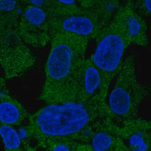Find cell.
Listing matches in <instances>:
<instances>
[{
	"instance_id": "1",
	"label": "cell",
	"mask_w": 151,
	"mask_h": 151,
	"mask_svg": "<svg viewBox=\"0 0 151 151\" xmlns=\"http://www.w3.org/2000/svg\"><path fill=\"white\" fill-rule=\"evenodd\" d=\"M111 116L106 100L97 93L87 102L72 100L50 104L29 114L23 134L37 144L67 140L89 144L97 123Z\"/></svg>"
},
{
	"instance_id": "2",
	"label": "cell",
	"mask_w": 151,
	"mask_h": 151,
	"mask_svg": "<svg viewBox=\"0 0 151 151\" xmlns=\"http://www.w3.org/2000/svg\"><path fill=\"white\" fill-rule=\"evenodd\" d=\"M89 40L72 33L52 35L45 65V81L37 99L48 105L58 93L77 85Z\"/></svg>"
},
{
	"instance_id": "3",
	"label": "cell",
	"mask_w": 151,
	"mask_h": 151,
	"mask_svg": "<svg viewBox=\"0 0 151 151\" xmlns=\"http://www.w3.org/2000/svg\"><path fill=\"white\" fill-rule=\"evenodd\" d=\"M95 40V50L89 58L101 76L102 83L98 94L106 100L111 83L131 43L124 27L113 17L102 29Z\"/></svg>"
},
{
	"instance_id": "4",
	"label": "cell",
	"mask_w": 151,
	"mask_h": 151,
	"mask_svg": "<svg viewBox=\"0 0 151 151\" xmlns=\"http://www.w3.org/2000/svg\"><path fill=\"white\" fill-rule=\"evenodd\" d=\"M137 62L134 52L124 58L109 95L108 105L112 119L119 123L137 118L140 105L150 93V86L138 81Z\"/></svg>"
},
{
	"instance_id": "5",
	"label": "cell",
	"mask_w": 151,
	"mask_h": 151,
	"mask_svg": "<svg viewBox=\"0 0 151 151\" xmlns=\"http://www.w3.org/2000/svg\"><path fill=\"white\" fill-rule=\"evenodd\" d=\"M0 63L6 79L24 76L34 67L36 58L24 41L18 27H1Z\"/></svg>"
},
{
	"instance_id": "6",
	"label": "cell",
	"mask_w": 151,
	"mask_h": 151,
	"mask_svg": "<svg viewBox=\"0 0 151 151\" xmlns=\"http://www.w3.org/2000/svg\"><path fill=\"white\" fill-rule=\"evenodd\" d=\"M51 37L57 32L72 33L95 40L105 24L94 11L83 8L75 13L58 17H49Z\"/></svg>"
},
{
	"instance_id": "7",
	"label": "cell",
	"mask_w": 151,
	"mask_h": 151,
	"mask_svg": "<svg viewBox=\"0 0 151 151\" xmlns=\"http://www.w3.org/2000/svg\"><path fill=\"white\" fill-rule=\"evenodd\" d=\"M18 28L24 41L32 47H43L51 40L48 15L42 7L30 4L24 9Z\"/></svg>"
},
{
	"instance_id": "8",
	"label": "cell",
	"mask_w": 151,
	"mask_h": 151,
	"mask_svg": "<svg viewBox=\"0 0 151 151\" xmlns=\"http://www.w3.org/2000/svg\"><path fill=\"white\" fill-rule=\"evenodd\" d=\"M115 124L111 117L102 120L104 129L113 133L128 142L130 151L150 150L151 146V122L137 117Z\"/></svg>"
},
{
	"instance_id": "9",
	"label": "cell",
	"mask_w": 151,
	"mask_h": 151,
	"mask_svg": "<svg viewBox=\"0 0 151 151\" xmlns=\"http://www.w3.org/2000/svg\"><path fill=\"white\" fill-rule=\"evenodd\" d=\"M113 17L124 27L131 44L143 47L149 46L147 22L135 12L131 1L122 4Z\"/></svg>"
},
{
	"instance_id": "10",
	"label": "cell",
	"mask_w": 151,
	"mask_h": 151,
	"mask_svg": "<svg viewBox=\"0 0 151 151\" xmlns=\"http://www.w3.org/2000/svg\"><path fill=\"white\" fill-rule=\"evenodd\" d=\"M4 79L1 78L0 93L1 124L11 127L22 125L30 114L20 103L14 98L6 89Z\"/></svg>"
},
{
	"instance_id": "11",
	"label": "cell",
	"mask_w": 151,
	"mask_h": 151,
	"mask_svg": "<svg viewBox=\"0 0 151 151\" xmlns=\"http://www.w3.org/2000/svg\"><path fill=\"white\" fill-rule=\"evenodd\" d=\"M101 83L99 70L90 58H86L81 68L77 84L78 98L82 102L89 101L99 93Z\"/></svg>"
},
{
	"instance_id": "12",
	"label": "cell",
	"mask_w": 151,
	"mask_h": 151,
	"mask_svg": "<svg viewBox=\"0 0 151 151\" xmlns=\"http://www.w3.org/2000/svg\"><path fill=\"white\" fill-rule=\"evenodd\" d=\"M101 121L97 124L89 141L92 150L130 151L123 140L102 127Z\"/></svg>"
},
{
	"instance_id": "13",
	"label": "cell",
	"mask_w": 151,
	"mask_h": 151,
	"mask_svg": "<svg viewBox=\"0 0 151 151\" xmlns=\"http://www.w3.org/2000/svg\"><path fill=\"white\" fill-rule=\"evenodd\" d=\"M79 5L84 9L94 11L106 24L111 20L114 14L122 4L117 0L77 1Z\"/></svg>"
},
{
	"instance_id": "14",
	"label": "cell",
	"mask_w": 151,
	"mask_h": 151,
	"mask_svg": "<svg viewBox=\"0 0 151 151\" xmlns=\"http://www.w3.org/2000/svg\"><path fill=\"white\" fill-rule=\"evenodd\" d=\"M21 8V5L16 1H1V27H18L23 10Z\"/></svg>"
},
{
	"instance_id": "15",
	"label": "cell",
	"mask_w": 151,
	"mask_h": 151,
	"mask_svg": "<svg viewBox=\"0 0 151 151\" xmlns=\"http://www.w3.org/2000/svg\"><path fill=\"white\" fill-rule=\"evenodd\" d=\"M37 145L47 151H93L89 144L73 141H47Z\"/></svg>"
},
{
	"instance_id": "16",
	"label": "cell",
	"mask_w": 151,
	"mask_h": 151,
	"mask_svg": "<svg viewBox=\"0 0 151 151\" xmlns=\"http://www.w3.org/2000/svg\"><path fill=\"white\" fill-rule=\"evenodd\" d=\"M0 134L2 139L5 150H22L21 139L16 130L12 127L1 124Z\"/></svg>"
},
{
	"instance_id": "17",
	"label": "cell",
	"mask_w": 151,
	"mask_h": 151,
	"mask_svg": "<svg viewBox=\"0 0 151 151\" xmlns=\"http://www.w3.org/2000/svg\"><path fill=\"white\" fill-rule=\"evenodd\" d=\"M132 7L142 17H149L151 15V0L131 1Z\"/></svg>"
}]
</instances>
